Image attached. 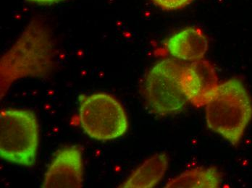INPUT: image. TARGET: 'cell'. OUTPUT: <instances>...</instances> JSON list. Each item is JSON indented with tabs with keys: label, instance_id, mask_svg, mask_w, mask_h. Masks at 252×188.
I'll use <instances>...</instances> for the list:
<instances>
[{
	"label": "cell",
	"instance_id": "2",
	"mask_svg": "<svg viewBox=\"0 0 252 188\" xmlns=\"http://www.w3.org/2000/svg\"><path fill=\"white\" fill-rule=\"evenodd\" d=\"M207 127L237 146L252 119V102L243 82L230 79L219 84L205 105Z\"/></svg>",
	"mask_w": 252,
	"mask_h": 188
},
{
	"label": "cell",
	"instance_id": "8",
	"mask_svg": "<svg viewBox=\"0 0 252 188\" xmlns=\"http://www.w3.org/2000/svg\"><path fill=\"white\" fill-rule=\"evenodd\" d=\"M167 51L173 57L188 62L202 59L208 50V39L201 29L187 27L167 40Z\"/></svg>",
	"mask_w": 252,
	"mask_h": 188
},
{
	"label": "cell",
	"instance_id": "9",
	"mask_svg": "<svg viewBox=\"0 0 252 188\" xmlns=\"http://www.w3.org/2000/svg\"><path fill=\"white\" fill-rule=\"evenodd\" d=\"M168 163V157L164 153L152 156L138 166L120 188L156 187L165 175Z\"/></svg>",
	"mask_w": 252,
	"mask_h": 188
},
{
	"label": "cell",
	"instance_id": "4",
	"mask_svg": "<svg viewBox=\"0 0 252 188\" xmlns=\"http://www.w3.org/2000/svg\"><path fill=\"white\" fill-rule=\"evenodd\" d=\"M78 118L84 132L99 141L118 138L128 128L125 108L118 99L107 93L80 96Z\"/></svg>",
	"mask_w": 252,
	"mask_h": 188
},
{
	"label": "cell",
	"instance_id": "11",
	"mask_svg": "<svg viewBox=\"0 0 252 188\" xmlns=\"http://www.w3.org/2000/svg\"><path fill=\"white\" fill-rule=\"evenodd\" d=\"M192 0H153L154 2L166 10H175L183 8Z\"/></svg>",
	"mask_w": 252,
	"mask_h": 188
},
{
	"label": "cell",
	"instance_id": "7",
	"mask_svg": "<svg viewBox=\"0 0 252 188\" xmlns=\"http://www.w3.org/2000/svg\"><path fill=\"white\" fill-rule=\"evenodd\" d=\"M218 85L215 68L207 61L201 59L185 65L183 86L189 102L193 106H205L213 97Z\"/></svg>",
	"mask_w": 252,
	"mask_h": 188
},
{
	"label": "cell",
	"instance_id": "3",
	"mask_svg": "<svg viewBox=\"0 0 252 188\" xmlns=\"http://www.w3.org/2000/svg\"><path fill=\"white\" fill-rule=\"evenodd\" d=\"M39 128L33 111L5 108L0 111V156L5 161L32 167L37 157Z\"/></svg>",
	"mask_w": 252,
	"mask_h": 188
},
{
	"label": "cell",
	"instance_id": "12",
	"mask_svg": "<svg viewBox=\"0 0 252 188\" xmlns=\"http://www.w3.org/2000/svg\"><path fill=\"white\" fill-rule=\"evenodd\" d=\"M29 1L39 3V4H52V3L58 2L62 0H29Z\"/></svg>",
	"mask_w": 252,
	"mask_h": 188
},
{
	"label": "cell",
	"instance_id": "10",
	"mask_svg": "<svg viewBox=\"0 0 252 188\" xmlns=\"http://www.w3.org/2000/svg\"><path fill=\"white\" fill-rule=\"evenodd\" d=\"M222 182V175L218 169L211 167L193 168L171 179L164 188H217Z\"/></svg>",
	"mask_w": 252,
	"mask_h": 188
},
{
	"label": "cell",
	"instance_id": "1",
	"mask_svg": "<svg viewBox=\"0 0 252 188\" xmlns=\"http://www.w3.org/2000/svg\"><path fill=\"white\" fill-rule=\"evenodd\" d=\"M57 50L50 28L41 20L29 23L0 59V95L2 99L16 81L46 79L56 65Z\"/></svg>",
	"mask_w": 252,
	"mask_h": 188
},
{
	"label": "cell",
	"instance_id": "6",
	"mask_svg": "<svg viewBox=\"0 0 252 188\" xmlns=\"http://www.w3.org/2000/svg\"><path fill=\"white\" fill-rule=\"evenodd\" d=\"M82 151L77 146H66L57 151L45 172L41 188H81L84 186Z\"/></svg>",
	"mask_w": 252,
	"mask_h": 188
},
{
	"label": "cell",
	"instance_id": "5",
	"mask_svg": "<svg viewBox=\"0 0 252 188\" xmlns=\"http://www.w3.org/2000/svg\"><path fill=\"white\" fill-rule=\"evenodd\" d=\"M184 67L174 59H164L147 73L144 83V97L155 114H178L189 102L183 86Z\"/></svg>",
	"mask_w": 252,
	"mask_h": 188
}]
</instances>
